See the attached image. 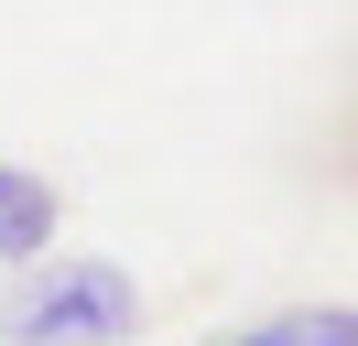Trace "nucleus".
I'll return each mask as SVG.
<instances>
[{
	"label": "nucleus",
	"instance_id": "f257e3e1",
	"mask_svg": "<svg viewBox=\"0 0 358 346\" xmlns=\"http://www.w3.org/2000/svg\"><path fill=\"white\" fill-rule=\"evenodd\" d=\"M141 336V281L120 260H44L0 292V346H131Z\"/></svg>",
	"mask_w": 358,
	"mask_h": 346
},
{
	"label": "nucleus",
	"instance_id": "f03ea898",
	"mask_svg": "<svg viewBox=\"0 0 358 346\" xmlns=\"http://www.w3.org/2000/svg\"><path fill=\"white\" fill-rule=\"evenodd\" d=\"M55 216H66V195L44 184L33 163H0V271H22V260L55 249Z\"/></svg>",
	"mask_w": 358,
	"mask_h": 346
},
{
	"label": "nucleus",
	"instance_id": "7ed1b4c3",
	"mask_svg": "<svg viewBox=\"0 0 358 346\" xmlns=\"http://www.w3.org/2000/svg\"><path fill=\"white\" fill-rule=\"evenodd\" d=\"M217 346H358V314L326 303V314H282V324H261V336H217Z\"/></svg>",
	"mask_w": 358,
	"mask_h": 346
}]
</instances>
